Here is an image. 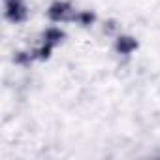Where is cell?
<instances>
[{
    "mask_svg": "<svg viewBox=\"0 0 160 160\" xmlns=\"http://www.w3.org/2000/svg\"><path fill=\"white\" fill-rule=\"evenodd\" d=\"M47 17L53 21V23H60V21H72L75 17V10L72 8L70 2L66 0H57L53 2L47 10Z\"/></svg>",
    "mask_w": 160,
    "mask_h": 160,
    "instance_id": "1",
    "label": "cell"
},
{
    "mask_svg": "<svg viewBox=\"0 0 160 160\" xmlns=\"http://www.w3.org/2000/svg\"><path fill=\"white\" fill-rule=\"evenodd\" d=\"M6 4V19L12 23H21L27 19L28 12L23 4V0H4Z\"/></svg>",
    "mask_w": 160,
    "mask_h": 160,
    "instance_id": "2",
    "label": "cell"
},
{
    "mask_svg": "<svg viewBox=\"0 0 160 160\" xmlns=\"http://www.w3.org/2000/svg\"><path fill=\"white\" fill-rule=\"evenodd\" d=\"M115 49H117L119 55H130L138 49V40L132 38V36H122L121 34L115 40Z\"/></svg>",
    "mask_w": 160,
    "mask_h": 160,
    "instance_id": "3",
    "label": "cell"
},
{
    "mask_svg": "<svg viewBox=\"0 0 160 160\" xmlns=\"http://www.w3.org/2000/svg\"><path fill=\"white\" fill-rule=\"evenodd\" d=\"M64 32L60 30V28H57V27H49V28H45L43 30V43H49V45H57V43H60L62 40H64Z\"/></svg>",
    "mask_w": 160,
    "mask_h": 160,
    "instance_id": "4",
    "label": "cell"
},
{
    "mask_svg": "<svg viewBox=\"0 0 160 160\" xmlns=\"http://www.w3.org/2000/svg\"><path fill=\"white\" fill-rule=\"evenodd\" d=\"M94 19H96V15H94V12H91V10L75 12V17H73V21H77L79 25H83V27H91V25L94 23Z\"/></svg>",
    "mask_w": 160,
    "mask_h": 160,
    "instance_id": "5",
    "label": "cell"
},
{
    "mask_svg": "<svg viewBox=\"0 0 160 160\" xmlns=\"http://www.w3.org/2000/svg\"><path fill=\"white\" fill-rule=\"evenodd\" d=\"M102 30H104V34H108V36H111V34H115V32L119 30V25H117V21H113V19H109V21H106V23H104V27H102Z\"/></svg>",
    "mask_w": 160,
    "mask_h": 160,
    "instance_id": "6",
    "label": "cell"
}]
</instances>
